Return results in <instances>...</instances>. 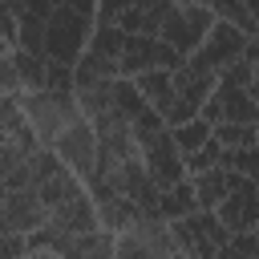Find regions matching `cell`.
<instances>
[{
	"mask_svg": "<svg viewBox=\"0 0 259 259\" xmlns=\"http://www.w3.org/2000/svg\"><path fill=\"white\" fill-rule=\"evenodd\" d=\"M210 121L206 117H190V121H178V125H170V134H174V146L182 150V154H190V150H198V146H206L210 142Z\"/></svg>",
	"mask_w": 259,
	"mask_h": 259,
	"instance_id": "cell-21",
	"label": "cell"
},
{
	"mask_svg": "<svg viewBox=\"0 0 259 259\" xmlns=\"http://www.w3.org/2000/svg\"><path fill=\"white\" fill-rule=\"evenodd\" d=\"M4 198H8V182L0 178V210H4Z\"/></svg>",
	"mask_w": 259,
	"mask_h": 259,
	"instance_id": "cell-40",
	"label": "cell"
},
{
	"mask_svg": "<svg viewBox=\"0 0 259 259\" xmlns=\"http://www.w3.org/2000/svg\"><path fill=\"white\" fill-rule=\"evenodd\" d=\"M130 8H170L174 0H125Z\"/></svg>",
	"mask_w": 259,
	"mask_h": 259,
	"instance_id": "cell-36",
	"label": "cell"
},
{
	"mask_svg": "<svg viewBox=\"0 0 259 259\" xmlns=\"http://www.w3.org/2000/svg\"><path fill=\"white\" fill-rule=\"evenodd\" d=\"M214 214H219V223L231 235L235 231H255L259 227V186L251 178H243V174L231 170V186H227L223 202L214 206Z\"/></svg>",
	"mask_w": 259,
	"mask_h": 259,
	"instance_id": "cell-10",
	"label": "cell"
},
{
	"mask_svg": "<svg viewBox=\"0 0 259 259\" xmlns=\"http://www.w3.org/2000/svg\"><path fill=\"white\" fill-rule=\"evenodd\" d=\"M0 53H8V45H4V36H0Z\"/></svg>",
	"mask_w": 259,
	"mask_h": 259,
	"instance_id": "cell-43",
	"label": "cell"
},
{
	"mask_svg": "<svg viewBox=\"0 0 259 259\" xmlns=\"http://www.w3.org/2000/svg\"><path fill=\"white\" fill-rule=\"evenodd\" d=\"M16 101H20V113L28 117V125H32V134H36L40 146H53V138L73 117H81L73 93H61V89H20Z\"/></svg>",
	"mask_w": 259,
	"mask_h": 259,
	"instance_id": "cell-2",
	"label": "cell"
},
{
	"mask_svg": "<svg viewBox=\"0 0 259 259\" xmlns=\"http://www.w3.org/2000/svg\"><path fill=\"white\" fill-rule=\"evenodd\" d=\"M190 186H194L198 210H214V206L223 202L227 186H231V170H227V166H210V170H202V174H190Z\"/></svg>",
	"mask_w": 259,
	"mask_h": 259,
	"instance_id": "cell-14",
	"label": "cell"
},
{
	"mask_svg": "<svg viewBox=\"0 0 259 259\" xmlns=\"http://www.w3.org/2000/svg\"><path fill=\"white\" fill-rule=\"evenodd\" d=\"M170 251H174V239L162 214H138L125 231L113 235V259H162Z\"/></svg>",
	"mask_w": 259,
	"mask_h": 259,
	"instance_id": "cell-5",
	"label": "cell"
},
{
	"mask_svg": "<svg viewBox=\"0 0 259 259\" xmlns=\"http://www.w3.org/2000/svg\"><path fill=\"white\" fill-rule=\"evenodd\" d=\"M12 65L20 73V89H45L49 81V57L45 53H28V49H8Z\"/></svg>",
	"mask_w": 259,
	"mask_h": 259,
	"instance_id": "cell-18",
	"label": "cell"
},
{
	"mask_svg": "<svg viewBox=\"0 0 259 259\" xmlns=\"http://www.w3.org/2000/svg\"><path fill=\"white\" fill-rule=\"evenodd\" d=\"M162 259H186V255H182V251H170V255H162Z\"/></svg>",
	"mask_w": 259,
	"mask_h": 259,
	"instance_id": "cell-41",
	"label": "cell"
},
{
	"mask_svg": "<svg viewBox=\"0 0 259 259\" xmlns=\"http://www.w3.org/2000/svg\"><path fill=\"white\" fill-rule=\"evenodd\" d=\"M251 73H255V65H251L247 57H239V61L223 65V69L214 73V81H219V85H235V89H247V85H251Z\"/></svg>",
	"mask_w": 259,
	"mask_h": 259,
	"instance_id": "cell-27",
	"label": "cell"
},
{
	"mask_svg": "<svg viewBox=\"0 0 259 259\" xmlns=\"http://www.w3.org/2000/svg\"><path fill=\"white\" fill-rule=\"evenodd\" d=\"M49 227L61 235H81V231H97V206L89 198V190H77L73 198H65L61 206L49 210Z\"/></svg>",
	"mask_w": 259,
	"mask_h": 259,
	"instance_id": "cell-12",
	"label": "cell"
},
{
	"mask_svg": "<svg viewBox=\"0 0 259 259\" xmlns=\"http://www.w3.org/2000/svg\"><path fill=\"white\" fill-rule=\"evenodd\" d=\"M24 158H28V154H24L20 146H12V142L4 138V146H0V178H8V174H12L16 166H24Z\"/></svg>",
	"mask_w": 259,
	"mask_h": 259,
	"instance_id": "cell-31",
	"label": "cell"
},
{
	"mask_svg": "<svg viewBox=\"0 0 259 259\" xmlns=\"http://www.w3.org/2000/svg\"><path fill=\"white\" fill-rule=\"evenodd\" d=\"M61 166H65V162L53 154V146H36V150L28 154V178H32V186L45 182V178H49L53 170H61Z\"/></svg>",
	"mask_w": 259,
	"mask_h": 259,
	"instance_id": "cell-26",
	"label": "cell"
},
{
	"mask_svg": "<svg viewBox=\"0 0 259 259\" xmlns=\"http://www.w3.org/2000/svg\"><path fill=\"white\" fill-rule=\"evenodd\" d=\"M130 125H134V146H138V158H142V166L150 170V178L158 182V190H166V186H174L178 178H186L182 150L174 146L170 125H166L154 109L138 113Z\"/></svg>",
	"mask_w": 259,
	"mask_h": 259,
	"instance_id": "cell-1",
	"label": "cell"
},
{
	"mask_svg": "<svg viewBox=\"0 0 259 259\" xmlns=\"http://www.w3.org/2000/svg\"><path fill=\"white\" fill-rule=\"evenodd\" d=\"M24 255H28V235L0 231V259H24Z\"/></svg>",
	"mask_w": 259,
	"mask_h": 259,
	"instance_id": "cell-28",
	"label": "cell"
},
{
	"mask_svg": "<svg viewBox=\"0 0 259 259\" xmlns=\"http://www.w3.org/2000/svg\"><path fill=\"white\" fill-rule=\"evenodd\" d=\"M210 138L223 150H247V146H259V121H219Z\"/></svg>",
	"mask_w": 259,
	"mask_h": 259,
	"instance_id": "cell-19",
	"label": "cell"
},
{
	"mask_svg": "<svg viewBox=\"0 0 259 259\" xmlns=\"http://www.w3.org/2000/svg\"><path fill=\"white\" fill-rule=\"evenodd\" d=\"M186 57H178L170 45H162L158 36H142V32H125L121 57H117V73L121 77H138L146 69H178Z\"/></svg>",
	"mask_w": 259,
	"mask_h": 259,
	"instance_id": "cell-8",
	"label": "cell"
},
{
	"mask_svg": "<svg viewBox=\"0 0 259 259\" xmlns=\"http://www.w3.org/2000/svg\"><path fill=\"white\" fill-rule=\"evenodd\" d=\"M0 93H20V73L12 65V53H0Z\"/></svg>",
	"mask_w": 259,
	"mask_h": 259,
	"instance_id": "cell-32",
	"label": "cell"
},
{
	"mask_svg": "<svg viewBox=\"0 0 259 259\" xmlns=\"http://www.w3.org/2000/svg\"><path fill=\"white\" fill-rule=\"evenodd\" d=\"M57 4H65V8H73V12H81V16H93V12H97V0H57Z\"/></svg>",
	"mask_w": 259,
	"mask_h": 259,
	"instance_id": "cell-35",
	"label": "cell"
},
{
	"mask_svg": "<svg viewBox=\"0 0 259 259\" xmlns=\"http://www.w3.org/2000/svg\"><path fill=\"white\" fill-rule=\"evenodd\" d=\"M12 117H20V101H16V93H0V130Z\"/></svg>",
	"mask_w": 259,
	"mask_h": 259,
	"instance_id": "cell-34",
	"label": "cell"
},
{
	"mask_svg": "<svg viewBox=\"0 0 259 259\" xmlns=\"http://www.w3.org/2000/svg\"><path fill=\"white\" fill-rule=\"evenodd\" d=\"M210 24H214L210 4H170V8L162 12L158 40H162V45H170L178 57H190V53L202 45V36H206V28H210Z\"/></svg>",
	"mask_w": 259,
	"mask_h": 259,
	"instance_id": "cell-4",
	"label": "cell"
},
{
	"mask_svg": "<svg viewBox=\"0 0 259 259\" xmlns=\"http://www.w3.org/2000/svg\"><path fill=\"white\" fill-rule=\"evenodd\" d=\"M210 12H214V20H227V24L243 28L247 36H259V16L247 0H210Z\"/></svg>",
	"mask_w": 259,
	"mask_h": 259,
	"instance_id": "cell-20",
	"label": "cell"
},
{
	"mask_svg": "<svg viewBox=\"0 0 259 259\" xmlns=\"http://www.w3.org/2000/svg\"><path fill=\"white\" fill-rule=\"evenodd\" d=\"M214 259H247V255H239L235 247H219V255H214Z\"/></svg>",
	"mask_w": 259,
	"mask_h": 259,
	"instance_id": "cell-38",
	"label": "cell"
},
{
	"mask_svg": "<svg viewBox=\"0 0 259 259\" xmlns=\"http://www.w3.org/2000/svg\"><path fill=\"white\" fill-rule=\"evenodd\" d=\"M251 65H255V73H251V85H247V89H251V97H255V105H259V57H255Z\"/></svg>",
	"mask_w": 259,
	"mask_h": 259,
	"instance_id": "cell-37",
	"label": "cell"
},
{
	"mask_svg": "<svg viewBox=\"0 0 259 259\" xmlns=\"http://www.w3.org/2000/svg\"><path fill=\"white\" fill-rule=\"evenodd\" d=\"M121 45H125V32H121L117 24H93V32H89V49H93L97 57L117 61V57H121Z\"/></svg>",
	"mask_w": 259,
	"mask_h": 259,
	"instance_id": "cell-23",
	"label": "cell"
},
{
	"mask_svg": "<svg viewBox=\"0 0 259 259\" xmlns=\"http://www.w3.org/2000/svg\"><path fill=\"white\" fill-rule=\"evenodd\" d=\"M125 8H130L125 0H97V12H93V24H117Z\"/></svg>",
	"mask_w": 259,
	"mask_h": 259,
	"instance_id": "cell-33",
	"label": "cell"
},
{
	"mask_svg": "<svg viewBox=\"0 0 259 259\" xmlns=\"http://www.w3.org/2000/svg\"><path fill=\"white\" fill-rule=\"evenodd\" d=\"M174 4H210V0H174Z\"/></svg>",
	"mask_w": 259,
	"mask_h": 259,
	"instance_id": "cell-42",
	"label": "cell"
},
{
	"mask_svg": "<svg viewBox=\"0 0 259 259\" xmlns=\"http://www.w3.org/2000/svg\"><path fill=\"white\" fill-rule=\"evenodd\" d=\"M49 223V210L40 202V194L32 186L24 190H8L4 198V210H0V231H20V235H32Z\"/></svg>",
	"mask_w": 259,
	"mask_h": 259,
	"instance_id": "cell-11",
	"label": "cell"
},
{
	"mask_svg": "<svg viewBox=\"0 0 259 259\" xmlns=\"http://www.w3.org/2000/svg\"><path fill=\"white\" fill-rule=\"evenodd\" d=\"M89 32H93V16L53 4V12L45 16V57L61 65H77V57L89 49Z\"/></svg>",
	"mask_w": 259,
	"mask_h": 259,
	"instance_id": "cell-3",
	"label": "cell"
},
{
	"mask_svg": "<svg viewBox=\"0 0 259 259\" xmlns=\"http://www.w3.org/2000/svg\"><path fill=\"white\" fill-rule=\"evenodd\" d=\"M170 77H174V105H170V113H166V125H178V121L198 117L202 101H206L210 89H214V73L194 69L190 61H182L178 69H170Z\"/></svg>",
	"mask_w": 259,
	"mask_h": 259,
	"instance_id": "cell-7",
	"label": "cell"
},
{
	"mask_svg": "<svg viewBox=\"0 0 259 259\" xmlns=\"http://www.w3.org/2000/svg\"><path fill=\"white\" fill-rule=\"evenodd\" d=\"M45 89H61V93H73V65L49 61V81H45Z\"/></svg>",
	"mask_w": 259,
	"mask_h": 259,
	"instance_id": "cell-29",
	"label": "cell"
},
{
	"mask_svg": "<svg viewBox=\"0 0 259 259\" xmlns=\"http://www.w3.org/2000/svg\"><path fill=\"white\" fill-rule=\"evenodd\" d=\"M223 158H227V150L210 138L206 146H198V150H190V154H182V166H186V178L190 174H202V170H210V166H223Z\"/></svg>",
	"mask_w": 259,
	"mask_h": 259,
	"instance_id": "cell-25",
	"label": "cell"
},
{
	"mask_svg": "<svg viewBox=\"0 0 259 259\" xmlns=\"http://www.w3.org/2000/svg\"><path fill=\"white\" fill-rule=\"evenodd\" d=\"M113 109H117V113H125L130 121H134L138 113H146V109H150V105H146V97L138 93L134 77H113Z\"/></svg>",
	"mask_w": 259,
	"mask_h": 259,
	"instance_id": "cell-22",
	"label": "cell"
},
{
	"mask_svg": "<svg viewBox=\"0 0 259 259\" xmlns=\"http://www.w3.org/2000/svg\"><path fill=\"white\" fill-rule=\"evenodd\" d=\"M134 85H138V93L146 97V105L166 121V113H170V105H174V77H170V69H146V73L134 77Z\"/></svg>",
	"mask_w": 259,
	"mask_h": 259,
	"instance_id": "cell-13",
	"label": "cell"
},
{
	"mask_svg": "<svg viewBox=\"0 0 259 259\" xmlns=\"http://www.w3.org/2000/svg\"><path fill=\"white\" fill-rule=\"evenodd\" d=\"M32 190L40 194L45 210H53V206H61L65 198H73L77 190H85V182H81V178H77V174H73L69 166H61V170H53V174H49L45 182H36Z\"/></svg>",
	"mask_w": 259,
	"mask_h": 259,
	"instance_id": "cell-15",
	"label": "cell"
},
{
	"mask_svg": "<svg viewBox=\"0 0 259 259\" xmlns=\"http://www.w3.org/2000/svg\"><path fill=\"white\" fill-rule=\"evenodd\" d=\"M53 154L85 182V178L93 174V162H97V134H93V125H89L85 117H73V121L53 138Z\"/></svg>",
	"mask_w": 259,
	"mask_h": 259,
	"instance_id": "cell-9",
	"label": "cell"
},
{
	"mask_svg": "<svg viewBox=\"0 0 259 259\" xmlns=\"http://www.w3.org/2000/svg\"><path fill=\"white\" fill-rule=\"evenodd\" d=\"M227 247H235V251L247 255V259H259V227H255V231H235Z\"/></svg>",
	"mask_w": 259,
	"mask_h": 259,
	"instance_id": "cell-30",
	"label": "cell"
},
{
	"mask_svg": "<svg viewBox=\"0 0 259 259\" xmlns=\"http://www.w3.org/2000/svg\"><path fill=\"white\" fill-rule=\"evenodd\" d=\"M24 259H57V255H49V251H28Z\"/></svg>",
	"mask_w": 259,
	"mask_h": 259,
	"instance_id": "cell-39",
	"label": "cell"
},
{
	"mask_svg": "<svg viewBox=\"0 0 259 259\" xmlns=\"http://www.w3.org/2000/svg\"><path fill=\"white\" fill-rule=\"evenodd\" d=\"M247 32L243 28H235V24H227V20H214L210 28H206V36H202V45L186 57L194 69H206V73H219L223 65H231V61H239L243 57V49H247Z\"/></svg>",
	"mask_w": 259,
	"mask_h": 259,
	"instance_id": "cell-6",
	"label": "cell"
},
{
	"mask_svg": "<svg viewBox=\"0 0 259 259\" xmlns=\"http://www.w3.org/2000/svg\"><path fill=\"white\" fill-rule=\"evenodd\" d=\"M16 49H28V53H45V16H36V12H20Z\"/></svg>",
	"mask_w": 259,
	"mask_h": 259,
	"instance_id": "cell-24",
	"label": "cell"
},
{
	"mask_svg": "<svg viewBox=\"0 0 259 259\" xmlns=\"http://www.w3.org/2000/svg\"><path fill=\"white\" fill-rule=\"evenodd\" d=\"M194 210H198V202H194V186H190V178H178L174 186L158 190V214H162L166 223L186 219V214H194Z\"/></svg>",
	"mask_w": 259,
	"mask_h": 259,
	"instance_id": "cell-16",
	"label": "cell"
},
{
	"mask_svg": "<svg viewBox=\"0 0 259 259\" xmlns=\"http://www.w3.org/2000/svg\"><path fill=\"white\" fill-rule=\"evenodd\" d=\"M113 77H121V73H117V61H109V57H97L93 49H85V53L77 57V65H73V89H77V85L113 81Z\"/></svg>",
	"mask_w": 259,
	"mask_h": 259,
	"instance_id": "cell-17",
	"label": "cell"
}]
</instances>
